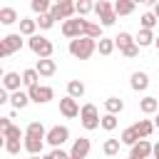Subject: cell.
I'll return each instance as SVG.
<instances>
[{
	"label": "cell",
	"instance_id": "f546056e",
	"mask_svg": "<svg viewBox=\"0 0 159 159\" xmlns=\"http://www.w3.org/2000/svg\"><path fill=\"white\" fill-rule=\"evenodd\" d=\"M0 22H2V25L17 22V10H15V7H0Z\"/></svg>",
	"mask_w": 159,
	"mask_h": 159
},
{
	"label": "cell",
	"instance_id": "cb8c5ba5",
	"mask_svg": "<svg viewBox=\"0 0 159 159\" xmlns=\"http://www.w3.org/2000/svg\"><path fill=\"white\" fill-rule=\"evenodd\" d=\"M139 109L144 114H154L159 109V99L157 97H144V99H139Z\"/></svg>",
	"mask_w": 159,
	"mask_h": 159
},
{
	"label": "cell",
	"instance_id": "ac0fdd59",
	"mask_svg": "<svg viewBox=\"0 0 159 159\" xmlns=\"http://www.w3.org/2000/svg\"><path fill=\"white\" fill-rule=\"evenodd\" d=\"M82 94H84V82H80V80H70V82H67V97L80 99Z\"/></svg>",
	"mask_w": 159,
	"mask_h": 159
},
{
	"label": "cell",
	"instance_id": "ba28073f",
	"mask_svg": "<svg viewBox=\"0 0 159 159\" xmlns=\"http://www.w3.org/2000/svg\"><path fill=\"white\" fill-rule=\"evenodd\" d=\"M27 94H30V102H35V104H47V102L55 97V89L47 87V84H35V87L27 89Z\"/></svg>",
	"mask_w": 159,
	"mask_h": 159
},
{
	"label": "cell",
	"instance_id": "f6af8a7d",
	"mask_svg": "<svg viewBox=\"0 0 159 159\" xmlns=\"http://www.w3.org/2000/svg\"><path fill=\"white\" fill-rule=\"evenodd\" d=\"M154 15H157V20H159V2H154Z\"/></svg>",
	"mask_w": 159,
	"mask_h": 159
},
{
	"label": "cell",
	"instance_id": "9c48e42d",
	"mask_svg": "<svg viewBox=\"0 0 159 159\" xmlns=\"http://www.w3.org/2000/svg\"><path fill=\"white\" fill-rule=\"evenodd\" d=\"M60 112H62V117L75 119V117H80L82 107L77 104V99H72V97H62V99H60Z\"/></svg>",
	"mask_w": 159,
	"mask_h": 159
},
{
	"label": "cell",
	"instance_id": "ee69618b",
	"mask_svg": "<svg viewBox=\"0 0 159 159\" xmlns=\"http://www.w3.org/2000/svg\"><path fill=\"white\" fill-rule=\"evenodd\" d=\"M152 157H154V159H159V142L154 144V152H152Z\"/></svg>",
	"mask_w": 159,
	"mask_h": 159
},
{
	"label": "cell",
	"instance_id": "7a4b0ae2",
	"mask_svg": "<svg viewBox=\"0 0 159 159\" xmlns=\"http://www.w3.org/2000/svg\"><path fill=\"white\" fill-rule=\"evenodd\" d=\"M80 122H82V127H84L87 132H94V129L102 124V117H99L97 107L87 102V104H82V112H80Z\"/></svg>",
	"mask_w": 159,
	"mask_h": 159
},
{
	"label": "cell",
	"instance_id": "7402d4cb",
	"mask_svg": "<svg viewBox=\"0 0 159 159\" xmlns=\"http://www.w3.org/2000/svg\"><path fill=\"white\" fill-rule=\"evenodd\" d=\"M84 37H92V40H102V25H97V22H89V20H84Z\"/></svg>",
	"mask_w": 159,
	"mask_h": 159
},
{
	"label": "cell",
	"instance_id": "5bb4252c",
	"mask_svg": "<svg viewBox=\"0 0 159 159\" xmlns=\"http://www.w3.org/2000/svg\"><path fill=\"white\" fill-rule=\"evenodd\" d=\"M35 70H37V75H40V77H52V75H55V70H57V65H55V60H52V57H47V60H37Z\"/></svg>",
	"mask_w": 159,
	"mask_h": 159
},
{
	"label": "cell",
	"instance_id": "f907efd6",
	"mask_svg": "<svg viewBox=\"0 0 159 159\" xmlns=\"http://www.w3.org/2000/svg\"><path fill=\"white\" fill-rule=\"evenodd\" d=\"M70 159H72V157H70Z\"/></svg>",
	"mask_w": 159,
	"mask_h": 159
},
{
	"label": "cell",
	"instance_id": "74e56055",
	"mask_svg": "<svg viewBox=\"0 0 159 159\" xmlns=\"http://www.w3.org/2000/svg\"><path fill=\"white\" fill-rule=\"evenodd\" d=\"M5 152L7 154H20V139H5Z\"/></svg>",
	"mask_w": 159,
	"mask_h": 159
},
{
	"label": "cell",
	"instance_id": "f1b7e54d",
	"mask_svg": "<svg viewBox=\"0 0 159 159\" xmlns=\"http://www.w3.org/2000/svg\"><path fill=\"white\" fill-rule=\"evenodd\" d=\"M134 7H137V5H134L132 0H117V2H114V12H117V15H132Z\"/></svg>",
	"mask_w": 159,
	"mask_h": 159
},
{
	"label": "cell",
	"instance_id": "c3c4849f",
	"mask_svg": "<svg viewBox=\"0 0 159 159\" xmlns=\"http://www.w3.org/2000/svg\"><path fill=\"white\" fill-rule=\"evenodd\" d=\"M42 159H52V154H45V157H42Z\"/></svg>",
	"mask_w": 159,
	"mask_h": 159
},
{
	"label": "cell",
	"instance_id": "7dc6e473",
	"mask_svg": "<svg viewBox=\"0 0 159 159\" xmlns=\"http://www.w3.org/2000/svg\"><path fill=\"white\" fill-rule=\"evenodd\" d=\"M154 45H157V50H159V35H157V40H154Z\"/></svg>",
	"mask_w": 159,
	"mask_h": 159
},
{
	"label": "cell",
	"instance_id": "603a6c76",
	"mask_svg": "<svg viewBox=\"0 0 159 159\" xmlns=\"http://www.w3.org/2000/svg\"><path fill=\"white\" fill-rule=\"evenodd\" d=\"M154 40H157V37H154L152 30H139L137 37H134V42H137L139 47H149V45H154Z\"/></svg>",
	"mask_w": 159,
	"mask_h": 159
},
{
	"label": "cell",
	"instance_id": "d6986e66",
	"mask_svg": "<svg viewBox=\"0 0 159 159\" xmlns=\"http://www.w3.org/2000/svg\"><path fill=\"white\" fill-rule=\"evenodd\" d=\"M104 109H107V114H114V117H117V114L124 109V102H122L119 97H107V99H104Z\"/></svg>",
	"mask_w": 159,
	"mask_h": 159
},
{
	"label": "cell",
	"instance_id": "44dd1931",
	"mask_svg": "<svg viewBox=\"0 0 159 159\" xmlns=\"http://www.w3.org/2000/svg\"><path fill=\"white\" fill-rule=\"evenodd\" d=\"M57 7H60V15H62V20H65V22H67V20H72V15L77 12L75 2H70V0H60V2H57Z\"/></svg>",
	"mask_w": 159,
	"mask_h": 159
},
{
	"label": "cell",
	"instance_id": "e575fe53",
	"mask_svg": "<svg viewBox=\"0 0 159 159\" xmlns=\"http://www.w3.org/2000/svg\"><path fill=\"white\" fill-rule=\"evenodd\" d=\"M104 132H114L117 129V117L114 114H102V124H99Z\"/></svg>",
	"mask_w": 159,
	"mask_h": 159
},
{
	"label": "cell",
	"instance_id": "ffe728a7",
	"mask_svg": "<svg viewBox=\"0 0 159 159\" xmlns=\"http://www.w3.org/2000/svg\"><path fill=\"white\" fill-rule=\"evenodd\" d=\"M119 142H122V144H127V147H134L137 142H142V137L137 134V129H134V127H127V129L122 132V137H119Z\"/></svg>",
	"mask_w": 159,
	"mask_h": 159
},
{
	"label": "cell",
	"instance_id": "83f0119b",
	"mask_svg": "<svg viewBox=\"0 0 159 159\" xmlns=\"http://www.w3.org/2000/svg\"><path fill=\"white\" fill-rule=\"evenodd\" d=\"M10 102H12L15 109H25L27 102H30V94H27V92H12V94H10Z\"/></svg>",
	"mask_w": 159,
	"mask_h": 159
},
{
	"label": "cell",
	"instance_id": "d590c367",
	"mask_svg": "<svg viewBox=\"0 0 159 159\" xmlns=\"http://www.w3.org/2000/svg\"><path fill=\"white\" fill-rule=\"evenodd\" d=\"M75 7H77V15H80V17H84L87 12H92V10H94V2H89V0H80V2H75Z\"/></svg>",
	"mask_w": 159,
	"mask_h": 159
},
{
	"label": "cell",
	"instance_id": "f35d334b",
	"mask_svg": "<svg viewBox=\"0 0 159 159\" xmlns=\"http://www.w3.org/2000/svg\"><path fill=\"white\" fill-rule=\"evenodd\" d=\"M2 137H5V139H20V137H25V134H22V129H20V127H10Z\"/></svg>",
	"mask_w": 159,
	"mask_h": 159
},
{
	"label": "cell",
	"instance_id": "ab89813d",
	"mask_svg": "<svg viewBox=\"0 0 159 159\" xmlns=\"http://www.w3.org/2000/svg\"><path fill=\"white\" fill-rule=\"evenodd\" d=\"M50 154H52V159H70V154H67L65 149H52Z\"/></svg>",
	"mask_w": 159,
	"mask_h": 159
},
{
	"label": "cell",
	"instance_id": "4fadbf2b",
	"mask_svg": "<svg viewBox=\"0 0 159 159\" xmlns=\"http://www.w3.org/2000/svg\"><path fill=\"white\" fill-rule=\"evenodd\" d=\"M20 84H22V75H17V72H5L2 75V89L20 92Z\"/></svg>",
	"mask_w": 159,
	"mask_h": 159
},
{
	"label": "cell",
	"instance_id": "d4e9b609",
	"mask_svg": "<svg viewBox=\"0 0 159 159\" xmlns=\"http://www.w3.org/2000/svg\"><path fill=\"white\" fill-rule=\"evenodd\" d=\"M134 129H137V134L142 137V139H147L152 132H154V122H149V119H139L137 124H132Z\"/></svg>",
	"mask_w": 159,
	"mask_h": 159
},
{
	"label": "cell",
	"instance_id": "b9f144b4",
	"mask_svg": "<svg viewBox=\"0 0 159 159\" xmlns=\"http://www.w3.org/2000/svg\"><path fill=\"white\" fill-rule=\"evenodd\" d=\"M122 55H124V57H137V55H139V45H132V47H129L127 52H122Z\"/></svg>",
	"mask_w": 159,
	"mask_h": 159
},
{
	"label": "cell",
	"instance_id": "d6a6232c",
	"mask_svg": "<svg viewBox=\"0 0 159 159\" xmlns=\"http://www.w3.org/2000/svg\"><path fill=\"white\" fill-rule=\"evenodd\" d=\"M30 7H32V12H37V15H47V12L52 10V5H50L47 0H32Z\"/></svg>",
	"mask_w": 159,
	"mask_h": 159
},
{
	"label": "cell",
	"instance_id": "1f68e13d",
	"mask_svg": "<svg viewBox=\"0 0 159 159\" xmlns=\"http://www.w3.org/2000/svg\"><path fill=\"white\" fill-rule=\"evenodd\" d=\"M37 80H40V75H37V70H35V67L22 72V84H25L27 89H30V87H35V84H37Z\"/></svg>",
	"mask_w": 159,
	"mask_h": 159
},
{
	"label": "cell",
	"instance_id": "5b68a950",
	"mask_svg": "<svg viewBox=\"0 0 159 159\" xmlns=\"http://www.w3.org/2000/svg\"><path fill=\"white\" fill-rule=\"evenodd\" d=\"M67 139H70V129H67L65 124H57V127L47 129V137H45V142L52 144V149H62V144H65Z\"/></svg>",
	"mask_w": 159,
	"mask_h": 159
},
{
	"label": "cell",
	"instance_id": "4dcf8cb0",
	"mask_svg": "<svg viewBox=\"0 0 159 159\" xmlns=\"http://www.w3.org/2000/svg\"><path fill=\"white\" fill-rule=\"evenodd\" d=\"M119 139H104V144H102V152L107 154V157H117L119 154Z\"/></svg>",
	"mask_w": 159,
	"mask_h": 159
},
{
	"label": "cell",
	"instance_id": "4316f807",
	"mask_svg": "<svg viewBox=\"0 0 159 159\" xmlns=\"http://www.w3.org/2000/svg\"><path fill=\"white\" fill-rule=\"evenodd\" d=\"M114 37H102L99 42H97V50H99V55H104V57H109L112 52H114Z\"/></svg>",
	"mask_w": 159,
	"mask_h": 159
},
{
	"label": "cell",
	"instance_id": "484cf974",
	"mask_svg": "<svg viewBox=\"0 0 159 159\" xmlns=\"http://www.w3.org/2000/svg\"><path fill=\"white\" fill-rule=\"evenodd\" d=\"M25 134H27V137H37V139H45V137H47L42 122H30V124L25 127Z\"/></svg>",
	"mask_w": 159,
	"mask_h": 159
},
{
	"label": "cell",
	"instance_id": "277c9868",
	"mask_svg": "<svg viewBox=\"0 0 159 159\" xmlns=\"http://www.w3.org/2000/svg\"><path fill=\"white\" fill-rule=\"evenodd\" d=\"M94 12L99 15V25H102V27H109V25H114V20H117L114 5H112L109 0H99V2H94Z\"/></svg>",
	"mask_w": 159,
	"mask_h": 159
},
{
	"label": "cell",
	"instance_id": "8d00e7d4",
	"mask_svg": "<svg viewBox=\"0 0 159 159\" xmlns=\"http://www.w3.org/2000/svg\"><path fill=\"white\" fill-rule=\"evenodd\" d=\"M37 25H40V30H50V27L55 25V20H52V15L47 12V15H40V17H37Z\"/></svg>",
	"mask_w": 159,
	"mask_h": 159
},
{
	"label": "cell",
	"instance_id": "6da1fadb",
	"mask_svg": "<svg viewBox=\"0 0 159 159\" xmlns=\"http://www.w3.org/2000/svg\"><path fill=\"white\" fill-rule=\"evenodd\" d=\"M70 55L77 57V60H89L97 50V40L92 37H77V40H70Z\"/></svg>",
	"mask_w": 159,
	"mask_h": 159
},
{
	"label": "cell",
	"instance_id": "3957f363",
	"mask_svg": "<svg viewBox=\"0 0 159 159\" xmlns=\"http://www.w3.org/2000/svg\"><path fill=\"white\" fill-rule=\"evenodd\" d=\"M27 45H30V50H32L40 60H47V57H52V52H55V45H52L47 37H42V35L30 37V40H27Z\"/></svg>",
	"mask_w": 159,
	"mask_h": 159
},
{
	"label": "cell",
	"instance_id": "e0dca14e",
	"mask_svg": "<svg viewBox=\"0 0 159 159\" xmlns=\"http://www.w3.org/2000/svg\"><path fill=\"white\" fill-rule=\"evenodd\" d=\"M114 45L119 47V52H127V50H129L132 45H137V42H134V37H132L129 32H119V35L114 37Z\"/></svg>",
	"mask_w": 159,
	"mask_h": 159
},
{
	"label": "cell",
	"instance_id": "8992f818",
	"mask_svg": "<svg viewBox=\"0 0 159 159\" xmlns=\"http://www.w3.org/2000/svg\"><path fill=\"white\" fill-rule=\"evenodd\" d=\"M17 50H22V35H20V32L5 35L2 42H0V57H7V55H12V52H17Z\"/></svg>",
	"mask_w": 159,
	"mask_h": 159
},
{
	"label": "cell",
	"instance_id": "2e32d148",
	"mask_svg": "<svg viewBox=\"0 0 159 159\" xmlns=\"http://www.w3.org/2000/svg\"><path fill=\"white\" fill-rule=\"evenodd\" d=\"M35 30H37V20H30V17L20 20V35H25L30 40V37H35Z\"/></svg>",
	"mask_w": 159,
	"mask_h": 159
},
{
	"label": "cell",
	"instance_id": "7c38bea8",
	"mask_svg": "<svg viewBox=\"0 0 159 159\" xmlns=\"http://www.w3.org/2000/svg\"><path fill=\"white\" fill-rule=\"evenodd\" d=\"M25 152L30 157H42V147H45V139H37V137H27L25 134V142H22Z\"/></svg>",
	"mask_w": 159,
	"mask_h": 159
},
{
	"label": "cell",
	"instance_id": "30bf717a",
	"mask_svg": "<svg viewBox=\"0 0 159 159\" xmlns=\"http://www.w3.org/2000/svg\"><path fill=\"white\" fill-rule=\"evenodd\" d=\"M152 152H154V144H152L149 139H142V142H137V144L132 147L129 159H149V157H152Z\"/></svg>",
	"mask_w": 159,
	"mask_h": 159
},
{
	"label": "cell",
	"instance_id": "8fae6325",
	"mask_svg": "<svg viewBox=\"0 0 159 159\" xmlns=\"http://www.w3.org/2000/svg\"><path fill=\"white\" fill-rule=\"evenodd\" d=\"M89 149H92L89 139H87V137H80V139H75V144H72V149H70V157H72V159H87Z\"/></svg>",
	"mask_w": 159,
	"mask_h": 159
},
{
	"label": "cell",
	"instance_id": "52a82bcc",
	"mask_svg": "<svg viewBox=\"0 0 159 159\" xmlns=\"http://www.w3.org/2000/svg\"><path fill=\"white\" fill-rule=\"evenodd\" d=\"M62 35L70 37V40L84 37V17H72L67 22H62Z\"/></svg>",
	"mask_w": 159,
	"mask_h": 159
},
{
	"label": "cell",
	"instance_id": "7bdbcfd3",
	"mask_svg": "<svg viewBox=\"0 0 159 159\" xmlns=\"http://www.w3.org/2000/svg\"><path fill=\"white\" fill-rule=\"evenodd\" d=\"M5 102H10V94H7V89H0V104H5Z\"/></svg>",
	"mask_w": 159,
	"mask_h": 159
},
{
	"label": "cell",
	"instance_id": "bcb514c9",
	"mask_svg": "<svg viewBox=\"0 0 159 159\" xmlns=\"http://www.w3.org/2000/svg\"><path fill=\"white\" fill-rule=\"evenodd\" d=\"M154 127H159V114H157V119H154Z\"/></svg>",
	"mask_w": 159,
	"mask_h": 159
},
{
	"label": "cell",
	"instance_id": "9a60e30c",
	"mask_svg": "<svg viewBox=\"0 0 159 159\" xmlns=\"http://www.w3.org/2000/svg\"><path fill=\"white\" fill-rule=\"evenodd\" d=\"M132 89L134 92H144L147 87H149V75L147 72H132Z\"/></svg>",
	"mask_w": 159,
	"mask_h": 159
},
{
	"label": "cell",
	"instance_id": "681fc988",
	"mask_svg": "<svg viewBox=\"0 0 159 159\" xmlns=\"http://www.w3.org/2000/svg\"><path fill=\"white\" fill-rule=\"evenodd\" d=\"M27 159H42V157H27Z\"/></svg>",
	"mask_w": 159,
	"mask_h": 159
},
{
	"label": "cell",
	"instance_id": "836d02e7",
	"mask_svg": "<svg viewBox=\"0 0 159 159\" xmlns=\"http://www.w3.org/2000/svg\"><path fill=\"white\" fill-rule=\"evenodd\" d=\"M139 22H142V30H152L159 20H157V15H154V12H144V15L139 17Z\"/></svg>",
	"mask_w": 159,
	"mask_h": 159
},
{
	"label": "cell",
	"instance_id": "60d3db41",
	"mask_svg": "<svg viewBox=\"0 0 159 159\" xmlns=\"http://www.w3.org/2000/svg\"><path fill=\"white\" fill-rule=\"evenodd\" d=\"M10 119H12V117H0V129H2V134L12 127V124H10Z\"/></svg>",
	"mask_w": 159,
	"mask_h": 159
}]
</instances>
